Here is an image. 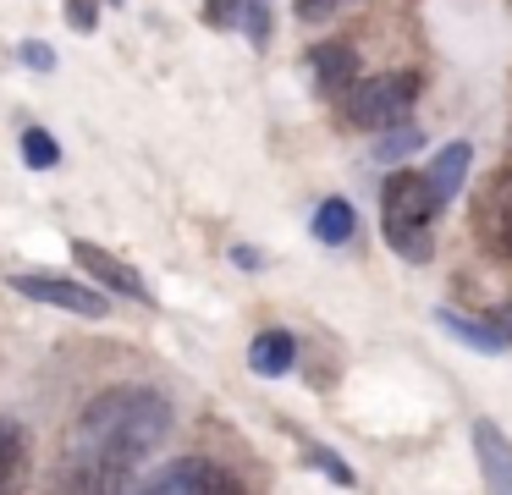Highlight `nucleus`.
Returning a JSON list of instances; mask_svg holds the SVG:
<instances>
[{"instance_id":"1","label":"nucleus","mask_w":512,"mask_h":495,"mask_svg":"<svg viewBox=\"0 0 512 495\" xmlns=\"http://www.w3.org/2000/svg\"><path fill=\"white\" fill-rule=\"evenodd\" d=\"M166 435L171 402L155 385H105L72 418L45 495H133L138 462L155 457Z\"/></svg>"},{"instance_id":"2","label":"nucleus","mask_w":512,"mask_h":495,"mask_svg":"<svg viewBox=\"0 0 512 495\" xmlns=\"http://www.w3.org/2000/svg\"><path fill=\"white\" fill-rule=\"evenodd\" d=\"M446 209V198L435 193L430 171H391L386 187H380V226H386V242L402 253V259L424 264L435 253V215Z\"/></svg>"},{"instance_id":"3","label":"nucleus","mask_w":512,"mask_h":495,"mask_svg":"<svg viewBox=\"0 0 512 495\" xmlns=\"http://www.w3.org/2000/svg\"><path fill=\"white\" fill-rule=\"evenodd\" d=\"M133 495H248L243 479L232 468L210 457H177L160 473H149L144 484H133Z\"/></svg>"},{"instance_id":"4","label":"nucleus","mask_w":512,"mask_h":495,"mask_svg":"<svg viewBox=\"0 0 512 495\" xmlns=\"http://www.w3.org/2000/svg\"><path fill=\"white\" fill-rule=\"evenodd\" d=\"M419 99V72H380V77H364V88L353 94V121L369 132H386V127H402Z\"/></svg>"},{"instance_id":"5","label":"nucleus","mask_w":512,"mask_h":495,"mask_svg":"<svg viewBox=\"0 0 512 495\" xmlns=\"http://www.w3.org/2000/svg\"><path fill=\"white\" fill-rule=\"evenodd\" d=\"M12 292L34 297V303H50V308H61V314H78V319H105L111 314L105 286H83V281H67V275H50V270L12 275Z\"/></svg>"},{"instance_id":"6","label":"nucleus","mask_w":512,"mask_h":495,"mask_svg":"<svg viewBox=\"0 0 512 495\" xmlns=\"http://www.w3.org/2000/svg\"><path fill=\"white\" fill-rule=\"evenodd\" d=\"M474 237L485 242L490 253L512 259V165L496 171L474 198Z\"/></svg>"},{"instance_id":"7","label":"nucleus","mask_w":512,"mask_h":495,"mask_svg":"<svg viewBox=\"0 0 512 495\" xmlns=\"http://www.w3.org/2000/svg\"><path fill=\"white\" fill-rule=\"evenodd\" d=\"M72 259H78L83 270L94 275V286H105L111 297H133V303L155 308V292H149V281H144V275H138L127 259H116V253H105L100 242H89V237H72Z\"/></svg>"},{"instance_id":"8","label":"nucleus","mask_w":512,"mask_h":495,"mask_svg":"<svg viewBox=\"0 0 512 495\" xmlns=\"http://www.w3.org/2000/svg\"><path fill=\"white\" fill-rule=\"evenodd\" d=\"M204 22L221 33H248L254 50L270 44V11L265 0H204Z\"/></svg>"},{"instance_id":"9","label":"nucleus","mask_w":512,"mask_h":495,"mask_svg":"<svg viewBox=\"0 0 512 495\" xmlns=\"http://www.w3.org/2000/svg\"><path fill=\"white\" fill-rule=\"evenodd\" d=\"M474 457L485 468L490 495H512V440L496 429V418H479L474 424Z\"/></svg>"},{"instance_id":"10","label":"nucleus","mask_w":512,"mask_h":495,"mask_svg":"<svg viewBox=\"0 0 512 495\" xmlns=\"http://www.w3.org/2000/svg\"><path fill=\"white\" fill-rule=\"evenodd\" d=\"M309 72H314V88H320V94H347V88L358 83V55L347 50V44H314L309 50Z\"/></svg>"},{"instance_id":"11","label":"nucleus","mask_w":512,"mask_h":495,"mask_svg":"<svg viewBox=\"0 0 512 495\" xmlns=\"http://www.w3.org/2000/svg\"><path fill=\"white\" fill-rule=\"evenodd\" d=\"M298 363V336L292 330H259L254 341H248V369L254 374H265V380H281V374Z\"/></svg>"},{"instance_id":"12","label":"nucleus","mask_w":512,"mask_h":495,"mask_svg":"<svg viewBox=\"0 0 512 495\" xmlns=\"http://www.w3.org/2000/svg\"><path fill=\"white\" fill-rule=\"evenodd\" d=\"M23 468H28L23 424L0 413V495H17V490H23Z\"/></svg>"},{"instance_id":"13","label":"nucleus","mask_w":512,"mask_h":495,"mask_svg":"<svg viewBox=\"0 0 512 495\" xmlns=\"http://www.w3.org/2000/svg\"><path fill=\"white\" fill-rule=\"evenodd\" d=\"M435 325H441L452 341H463V347H474V352H507V347H512V341L501 336L496 325H479V319H468V314H452V308H435Z\"/></svg>"},{"instance_id":"14","label":"nucleus","mask_w":512,"mask_h":495,"mask_svg":"<svg viewBox=\"0 0 512 495\" xmlns=\"http://www.w3.org/2000/svg\"><path fill=\"white\" fill-rule=\"evenodd\" d=\"M468 165H474V149L468 143H446L441 154H435V165H430V182H435V193L452 204L457 198V187L468 182Z\"/></svg>"},{"instance_id":"15","label":"nucleus","mask_w":512,"mask_h":495,"mask_svg":"<svg viewBox=\"0 0 512 495\" xmlns=\"http://www.w3.org/2000/svg\"><path fill=\"white\" fill-rule=\"evenodd\" d=\"M353 204H347V198H325L320 209H314V237L325 242V248H342L347 237H353Z\"/></svg>"},{"instance_id":"16","label":"nucleus","mask_w":512,"mask_h":495,"mask_svg":"<svg viewBox=\"0 0 512 495\" xmlns=\"http://www.w3.org/2000/svg\"><path fill=\"white\" fill-rule=\"evenodd\" d=\"M17 149H23V165H34V171H56L61 165V143L45 127H23L17 132Z\"/></svg>"},{"instance_id":"17","label":"nucleus","mask_w":512,"mask_h":495,"mask_svg":"<svg viewBox=\"0 0 512 495\" xmlns=\"http://www.w3.org/2000/svg\"><path fill=\"white\" fill-rule=\"evenodd\" d=\"M309 462H314V468L325 473V479H336V484H342V490H353V484H358V473L347 468V462L336 457L331 446H309Z\"/></svg>"},{"instance_id":"18","label":"nucleus","mask_w":512,"mask_h":495,"mask_svg":"<svg viewBox=\"0 0 512 495\" xmlns=\"http://www.w3.org/2000/svg\"><path fill=\"white\" fill-rule=\"evenodd\" d=\"M424 143V132L419 127H408V121H402V127H386V143H380V160H397V154H413Z\"/></svg>"},{"instance_id":"19","label":"nucleus","mask_w":512,"mask_h":495,"mask_svg":"<svg viewBox=\"0 0 512 495\" xmlns=\"http://www.w3.org/2000/svg\"><path fill=\"white\" fill-rule=\"evenodd\" d=\"M61 17H67L78 33H94V28H100V6H94V0H67V6H61Z\"/></svg>"},{"instance_id":"20","label":"nucleus","mask_w":512,"mask_h":495,"mask_svg":"<svg viewBox=\"0 0 512 495\" xmlns=\"http://www.w3.org/2000/svg\"><path fill=\"white\" fill-rule=\"evenodd\" d=\"M17 55H23V66H34V72H56V50H50L45 39H23Z\"/></svg>"},{"instance_id":"21","label":"nucleus","mask_w":512,"mask_h":495,"mask_svg":"<svg viewBox=\"0 0 512 495\" xmlns=\"http://www.w3.org/2000/svg\"><path fill=\"white\" fill-rule=\"evenodd\" d=\"M342 6H353V0H298L292 11H298L303 22H325V17H336Z\"/></svg>"},{"instance_id":"22","label":"nucleus","mask_w":512,"mask_h":495,"mask_svg":"<svg viewBox=\"0 0 512 495\" xmlns=\"http://www.w3.org/2000/svg\"><path fill=\"white\" fill-rule=\"evenodd\" d=\"M232 259L243 264V270H259V264H265V259H259V248H248V242H243V248H232Z\"/></svg>"},{"instance_id":"23","label":"nucleus","mask_w":512,"mask_h":495,"mask_svg":"<svg viewBox=\"0 0 512 495\" xmlns=\"http://www.w3.org/2000/svg\"><path fill=\"white\" fill-rule=\"evenodd\" d=\"M490 325H496V330H501V336H507V341H512V303H501V308H496V319H490Z\"/></svg>"}]
</instances>
